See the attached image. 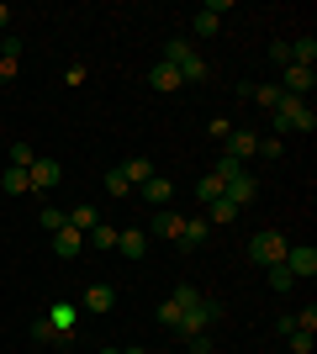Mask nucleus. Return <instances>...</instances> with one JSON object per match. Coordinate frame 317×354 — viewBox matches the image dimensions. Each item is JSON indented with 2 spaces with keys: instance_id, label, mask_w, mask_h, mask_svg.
<instances>
[{
  "instance_id": "f8f14e48",
  "label": "nucleus",
  "mask_w": 317,
  "mask_h": 354,
  "mask_svg": "<svg viewBox=\"0 0 317 354\" xmlns=\"http://www.w3.org/2000/svg\"><path fill=\"white\" fill-rule=\"evenodd\" d=\"M148 227H153L159 238H169V243H180V227H185V217H180V212H169V207H159Z\"/></svg>"
},
{
  "instance_id": "4c0bfd02",
  "label": "nucleus",
  "mask_w": 317,
  "mask_h": 354,
  "mask_svg": "<svg viewBox=\"0 0 317 354\" xmlns=\"http://www.w3.org/2000/svg\"><path fill=\"white\" fill-rule=\"evenodd\" d=\"M32 339L48 344V339H59V333H53V323H48V317H37V323H32Z\"/></svg>"
},
{
  "instance_id": "4468645a",
  "label": "nucleus",
  "mask_w": 317,
  "mask_h": 354,
  "mask_svg": "<svg viewBox=\"0 0 317 354\" xmlns=\"http://www.w3.org/2000/svg\"><path fill=\"white\" fill-rule=\"evenodd\" d=\"M85 312H111L117 307V286H106V281H95L90 291H85V301H79Z\"/></svg>"
},
{
  "instance_id": "ea45409f",
  "label": "nucleus",
  "mask_w": 317,
  "mask_h": 354,
  "mask_svg": "<svg viewBox=\"0 0 317 354\" xmlns=\"http://www.w3.org/2000/svg\"><path fill=\"white\" fill-rule=\"evenodd\" d=\"M280 148H286L280 138H259V153H265V159H280Z\"/></svg>"
},
{
  "instance_id": "cd10ccee",
  "label": "nucleus",
  "mask_w": 317,
  "mask_h": 354,
  "mask_svg": "<svg viewBox=\"0 0 317 354\" xmlns=\"http://www.w3.org/2000/svg\"><path fill=\"white\" fill-rule=\"evenodd\" d=\"M85 238H95V249H117V227H106V222H95Z\"/></svg>"
},
{
  "instance_id": "a878e982",
  "label": "nucleus",
  "mask_w": 317,
  "mask_h": 354,
  "mask_svg": "<svg viewBox=\"0 0 317 354\" xmlns=\"http://www.w3.org/2000/svg\"><path fill=\"white\" fill-rule=\"evenodd\" d=\"M95 222H101V217H95V207H75V212H69V227H75V233H90Z\"/></svg>"
},
{
  "instance_id": "58836bf2",
  "label": "nucleus",
  "mask_w": 317,
  "mask_h": 354,
  "mask_svg": "<svg viewBox=\"0 0 317 354\" xmlns=\"http://www.w3.org/2000/svg\"><path fill=\"white\" fill-rule=\"evenodd\" d=\"M64 80H69V85H85V80H90V69H85V64H69V69H64Z\"/></svg>"
},
{
  "instance_id": "c9c22d12",
  "label": "nucleus",
  "mask_w": 317,
  "mask_h": 354,
  "mask_svg": "<svg viewBox=\"0 0 317 354\" xmlns=\"http://www.w3.org/2000/svg\"><path fill=\"white\" fill-rule=\"evenodd\" d=\"M106 191H111V196H127L133 185H127V175H122V169H111V175H106Z\"/></svg>"
},
{
  "instance_id": "2f4dec72",
  "label": "nucleus",
  "mask_w": 317,
  "mask_h": 354,
  "mask_svg": "<svg viewBox=\"0 0 317 354\" xmlns=\"http://www.w3.org/2000/svg\"><path fill=\"white\" fill-rule=\"evenodd\" d=\"M291 286H296V281H291V270H286V265H275V270H270V291H280V296H286Z\"/></svg>"
},
{
  "instance_id": "2eb2a0df",
  "label": "nucleus",
  "mask_w": 317,
  "mask_h": 354,
  "mask_svg": "<svg viewBox=\"0 0 317 354\" xmlns=\"http://www.w3.org/2000/svg\"><path fill=\"white\" fill-rule=\"evenodd\" d=\"M79 249H85V233H75V227H59V233H53V254H59V259H79Z\"/></svg>"
},
{
  "instance_id": "ddd939ff",
  "label": "nucleus",
  "mask_w": 317,
  "mask_h": 354,
  "mask_svg": "<svg viewBox=\"0 0 317 354\" xmlns=\"http://www.w3.org/2000/svg\"><path fill=\"white\" fill-rule=\"evenodd\" d=\"M222 196H227V201H233V207H249V201H254V196H259V180L254 175H238V180H233V185H222Z\"/></svg>"
},
{
  "instance_id": "20e7f679",
  "label": "nucleus",
  "mask_w": 317,
  "mask_h": 354,
  "mask_svg": "<svg viewBox=\"0 0 317 354\" xmlns=\"http://www.w3.org/2000/svg\"><path fill=\"white\" fill-rule=\"evenodd\" d=\"M217 317H222V301L201 296V301H196L191 312H180V339H185V333H206V328L217 323Z\"/></svg>"
},
{
  "instance_id": "79ce46f5",
  "label": "nucleus",
  "mask_w": 317,
  "mask_h": 354,
  "mask_svg": "<svg viewBox=\"0 0 317 354\" xmlns=\"http://www.w3.org/2000/svg\"><path fill=\"white\" fill-rule=\"evenodd\" d=\"M0 27H11V6L6 0H0Z\"/></svg>"
},
{
  "instance_id": "e433bc0d",
  "label": "nucleus",
  "mask_w": 317,
  "mask_h": 354,
  "mask_svg": "<svg viewBox=\"0 0 317 354\" xmlns=\"http://www.w3.org/2000/svg\"><path fill=\"white\" fill-rule=\"evenodd\" d=\"M286 339H291V354H312V333L296 328V333H286Z\"/></svg>"
},
{
  "instance_id": "bb28decb",
  "label": "nucleus",
  "mask_w": 317,
  "mask_h": 354,
  "mask_svg": "<svg viewBox=\"0 0 317 354\" xmlns=\"http://www.w3.org/2000/svg\"><path fill=\"white\" fill-rule=\"evenodd\" d=\"M0 185H6V191H11V196H27V191H32L27 169H6V180H0Z\"/></svg>"
},
{
  "instance_id": "6ab92c4d",
  "label": "nucleus",
  "mask_w": 317,
  "mask_h": 354,
  "mask_svg": "<svg viewBox=\"0 0 317 354\" xmlns=\"http://www.w3.org/2000/svg\"><path fill=\"white\" fill-rule=\"evenodd\" d=\"M16 69H21V43L6 37V48H0V80H16Z\"/></svg>"
},
{
  "instance_id": "dca6fc26",
  "label": "nucleus",
  "mask_w": 317,
  "mask_h": 354,
  "mask_svg": "<svg viewBox=\"0 0 317 354\" xmlns=\"http://www.w3.org/2000/svg\"><path fill=\"white\" fill-rule=\"evenodd\" d=\"M148 85H153V90H164V95H169V90H180L185 80H180V69H175V64H164V59H159V64L148 69Z\"/></svg>"
},
{
  "instance_id": "c03bdc74",
  "label": "nucleus",
  "mask_w": 317,
  "mask_h": 354,
  "mask_svg": "<svg viewBox=\"0 0 317 354\" xmlns=\"http://www.w3.org/2000/svg\"><path fill=\"white\" fill-rule=\"evenodd\" d=\"M180 354H185V349H180Z\"/></svg>"
},
{
  "instance_id": "a19ab883",
  "label": "nucleus",
  "mask_w": 317,
  "mask_h": 354,
  "mask_svg": "<svg viewBox=\"0 0 317 354\" xmlns=\"http://www.w3.org/2000/svg\"><path fill=\"white\" fill-rule=\"evenodd\" d=\"M270 59L280 64V69H286V64H291V43H270Z\"/></svg>"
},
{
  "instance_id": "393cba45",
  "label": "nucleus",
  "mask_w": 317,
  "mask_h": 354,
  "mask_svg": "<svg viewBox=\"0 0 317 354\" xmlns=\"http://www.w3.org/2000/svg\"><path fill=\"white\" fill-rule=\"evenodd\" d=\"M196 196H201V207H211V201L222 196V180H217V175H201L196 180Z\"/></svg>"
},
{
  "instance_id": "7c9ffc66",
  "label": "nucleus",
  "mask_w": 317,
  "mask_h": 354,
  "mask_svg": "<svg viewBox=\"0 0 317 354\" xmlns=\"http://www.w3.org/2000/svg\"><path fill=\"white\" fill-rule=\"evenodd\" d=\"M43 227H48V233H59V227H69V212H59V207H43Z\"/></svg>"
},
{
  "instance_id": "f704fd0d",
  "label": "nucleus",
  "mask_w": 317,
  "mask_h": 354,
  "mask_svg": "<svg viewBox=\"0 0 317 354\" xmlns=\"http://www.w3.org/2000/svg\"><path fill=\"white\" fill-rule=\"evenodd\" d=\"M291 317H296L302 333H317V307H302V312H291Z\"/></svg>"
},
{
  "instance_id": "c85d7f7f",
  "label": "nucleus",
  "mask_w": 317,
  "mask_h": 354,
  "mask_svg": "<svg viewBox=\"0 0 317 354\" xmlns=\"http://www.w3.org/2000/svg\"><path fill=\"white\" fill-rule=\"evenodd\" d=\"M32 159H37L32 143H11V169H32Z\"/></svg>"
},
{
  "instance_id": "b1692460",
  "label": "nucleus",
  "mask_w": 317,
  "mask_h": 354,
  "mask_svg": "<svg viewBox=\"0 0 317 354\" xmlns=\"http://www.w3.org/2000/svg\"><path fill=\"white\" fill-rule=\"evenodd\" d=\"M211 175L222 180V185H233L238 175H249V164H238V159H227V153H217V169H211Z\"/></svg>"
},
{
  "instance_id": "412c9836",
  "label": "nucleus",
  "mask_w": 317,
  "mask_h": 354,
  "mask_svg": "<svg viewBox=\"0 0 317 354\" xmlns=\"http://www.w3.org/2000/svg\"><path fill=\"white\" fill-rule=\"evenodd\" d=\"M122 175H127V185H143V180H153L159 169H153V164L143 159V153H137V159H127V164H122Z\"/></svg>"
},
{
  "instance_id": "f03ea898",
  "label": "nucleus",
  "mask_w": 317,
  "mask_h": 354,
  "mask_svg": "<svg viewBox=\"0 0 317 354\" xmlns=\"http://www.w3.org/2000/svg\"><path fill=\"white\" fill-rule=\"evenodd\" d=\"M286 249H291V238H286V233H275V227H265V233L249 238V259H254V265H265V270L286 265Z\"/></svg>"
},
{
  "instance_id": "f3484780",
  "label": "nucleus",
  "mask_w": 317,
  "mask_h": 354,
  "mask_svg": "<svg viewBox=\"0 0 317 354\" xmlns=\"http://www.w3.org/2000/svg\"><path fill=\"white\" fill-rule=\"evenodd\" d=\"M48 323H53V333H59V339H75L79 307H69V301H59V307H53V317H48Z\"/></svg>"
},
{
  "instance_id": "f257e3e1",
  "label": "nucleus",
  "mask_w": 317,
  "mask_h": 354,
  "mask_svg": "<svg viewBox=\"0 0 317 354\" xmlns=\"http://www.w3.org/2000/svg\"><path fill=\"white\" fill-rule=\"evenodd\" d=\"M164 64H175V69H180V80H185V85H201V80L211 74V64L201 59V53H196L191 43H180V37H169V43H164Z\"/></svg>"
},
{
  "instance_id": "5701e85b",
  "label": "nucleus",
  "mask_w": 317,
  "mask_h": 354,
  "mask_svg": "<svg viewBox=\"0 0 317 354\" xmlns=\"http://www.w3.org/2000/svg\"><path fill=\"white\" fill-rule=\"evenodd\" d=\"M254 106H265V111H280V106H286V90H280V85H254Z\"/></svg>"
},
{
  "instance_id": "9b49d317",
  "label": "nucleus",
  "mask_w": 317,
  "mask_h": 354,
  "mask_svg": "<svg viewBox=\"0 0 317 354\" xmlns=\"http://www.w3.org/2000/svg\"><path fill=\"white\" fill-rule=\"evenodd\" d=\"M117 254L143 259V254H148V233H143V227H117Z\"/></svg>"
},
{
  "instance_id": "c756f323",
  "label": "nucleus",
  "mask_w": 317,
  "mask_h": 354,
  "mask_svg": "<svg viewBox=\"0 0 317 354\" xmlns=\"http://www.w3.org/2000/svg\"><path fill=\"white\" fill-rule=\"evenodd\" d=\"M169 301H175V307H180V312H191V307H196V301H201V291H196V286H180V291L169 296Z\"/></svg>"
},
{
  "instance_id": "7ed1b4c3",
  "label": "nucleus",
  "mask_w": 317,
  "mask_h": 354,
  "mask_svg": "<svg viewBox=\"0 0 317 354\" xmlns=\"http://www.w3.org/2000/svg\"><path fill=\"white\" fill-rule=\"evenodd\" d=\"M275 117H280V127H286V133H317V111H312L307 101H296V95H286V106H280Z\"/></svg>"
},
{
  "instance_id": "423d86ee",
  "label": "nucleus",
  "mask_w": 317,
  "mask_h": 354,
  "mask_svg": "<svg viewBox=\"0 0 317 354\" xmlns=\"http://www.w3.org/2000/svg\"><path fill=\"white\" fill-rule=\"evenodd\" d=\"M222 16H227V0H206L196 16H191V27H196V37H217L222 32Z\"/></svg>"
},
{
  "instance_id": "0eeeda50",
  "label": "nucleus",
  "mask_w": 317,
  "mask_h": 354,
  "mask_svg": "<svg viewBox=\"0 0 317 354\" xmlns=\"http://www.w3.org/2000/svg\"><path fill=\"white\" fill-rule=\"evenodd\" d=\"M222 153H227V159H238V164H249V159L259 153V138L243 133V127H233V133L222 138Z\"/></svg>"
},
{
  "instance_id": "37998d69",
  "label": "nucleus",
  "mask_w": 317,
  "mask_h": 354,
  "mask_svg": "<svg viewBox=\"0 0 317 354\" xmlns=\"http://www.w3.org/2000/svg\"><path fill=\"white\" fill-rule=\"evenodd\" d=\"M101 354H143V349H101Z\"/></svg>"
},
{
  "instance_id": "1a4fd4ad",
  "label": "nucleus",
  "mask_w": 317,
  "mask_h": 354,
  "mask_svg": "<svg viewBox=\"0 0 317 354\" xmlns=\"http://www.w3.org/2000/svg\"><path fill=\"white\" fill-rule=\"evenodd\" d=\"M137 191H143V201H148V207L159 212V207H169V201H175V180H164V175H153V180H143V185H137Z\"/></svg>"
},
{
  "instance_id": "39448f33",
  "label": "nucleus",
  "mask_w": 317,
  "mask_h": 354,
  "mask_svg": "<svg viewBox=\"0 0 317 354\" xmlns=\"http://www.w3.org/2000/svg\"><path fill=\"white\" fill-rule=\"evenodd\" d=\"M286 270H291V281H312L317 275V249L312 243H291L286 249Z\"/></svg>"
},
{
  "instance_id": "aec40b11",
  "label": "nucleus",
  "mask_w": 317,
  "mask_h": 354,
  "mask_svg": "<svg viewBox=\"0 0 317 354\" xmlns=\"http://www.w3.org/2000/svg\"><path fill=\"white\" fill-rule=\"evenodd\" d=\"M206 222H211V227H227V222H238V207H233L227 196H217V201L206 207Z\"/></svg>"
},
{
  "instance_id": "473e14b6",
  "label": "nucleus",
  "mask_w": 317,
  "mask_h": 354,
  "mask_svg": "<svg viewBox=\"0 0 317 354\" xmlns=\"http://www.w3.org/2000/svg\"><path fill=\"white\" fill-rule=\"evenodd\" d=\"M185 354H211V333H185Z\"/></svg>"
},
{
  "instance_id": "72a5a7b5",
  "label": "nucleus",
  "mask_w": 317,
  "mask_h": 354,
  "mask_svg": "<svg viewBox=\"0 0 317 354\" xmlns=\"http://www.w3.org/2000/svg\"><path fill=\"white\" fill-rule=\"evenodd\" d=\"M153 317H159L164 328H180V307H175V301H159V312H153Z\"/></svg>"
},
{
  "instance_id": "9d476101",
  "label": "nucleus",
  "mask_w": 317,
  "mask_h": 354,
  "mask_svg": "<svg viewBox=\"0 0 317 354\" xmlns=\"http://www.w3.org/2000/svg\"><path fill=\"white\" fill-rule=\"evenodd\" d=\"M27 180H32V191H53L64 180V169L53 159H32V169H27Z\"/></svg>"
},
{
  "instance_id": "a211bd4d",
  "label": "nucleus",
  "mask_w": 317,
  "mask_h": 354,
  "mask_svg": "<svg viewBox=\"0 0 317 354\" xmlns=\"http://www.w3.org/2000/svg\"><path fill=\"white\" fill-rule=\"evenodd\" d=\"M206 233H211V222H206V217H185V227H180V249H196V243H206Z\"/></svg>"
},
{
  "instance_id": "6e6552de",
  "label": "nucleus",
  "mask_w": 317,
  "mask_h": 354,
  "mask_svg": "<svg viewBox=\"0 0 317 354\" xmlns=\"http://www.w3.org/2000/svg\"><path fill=\"white\" fill-rule=\"evenodd\" d=\"M317 85V69H302V64H286V80H280V90L286 95H296V101H307V90Z\"/></svg>"
},
{
  "instance_id": "4be33fe9",
  "label": "nucleus",
  "mask_w": 317,
  "mask_h": 354,
  "mask_svg": "<svg viewBox=\"0 0 317 354\" xmlns=\"http://www.w3.org/2000/svg\"><path fill=\"white\" fill-rule=\"evenodd\" d=\"M312 59H317V37L307 32V37H296V43H291V64H302V69H312Z\"/></svg>"
}]
</instances>
